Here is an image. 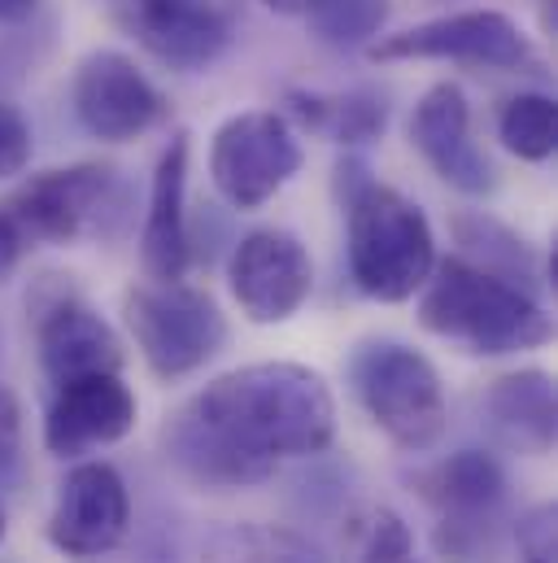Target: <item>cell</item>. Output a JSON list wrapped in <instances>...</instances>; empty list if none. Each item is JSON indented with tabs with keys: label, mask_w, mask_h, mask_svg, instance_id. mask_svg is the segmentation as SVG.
Masks as SVG:
<instances>
[{
	"label": "cell",
	"mask_w": 558,
	"mask_h": 563,
	"mask_svg": "<svg viewBox=\"0 0 558 563\" xmlns=\"http://www.w3.org/2000/svg\"><path fill=\"white\" fill-rule=\"evenodd\" d=\"M336 437L327 380L301 363H249L210 380L166 428V459L201 489H245L279 459L323 454Z\"/></svg>",
	"instance_id": "1"
},
{
	"label": "cell",
	"mask_w": 558,
	"mask_h": 563,
	"mask_svg": "<svg viewBox=\"0 0 558 563\" xmlns=\"http://www.w3.org/2000/svg\"><path fill=\"white\" fill-rule=\"evenodd\" d=\"M288 119H297L305 132L327 136L332 144H371L380 141L389 123V101L371 88H349V92H288L283 97Z\"/></svg>",
	"instance_id": "19"
},
{
	"label": "cell",
	"mask_w": 558,
	"mask_h": 563,
	"mask_svg": "<svg viewBox=\"0 0 558 563\" xmlns=\"http://www.w3.org/2000/svg\"><path fill=\"white\" fill-rule=\"evenodd\" d=\"M0 214L31 245H75L83 236H119L127 223V184L114 166H62L26 179L0 201Z\"/></svg>",
	"instance_id": "4"
},
{
	"label": "cell",
	"mask_w": 558,
	"mask_h": 563,
	"mask_svg": "<svg viewBox=\"0 0 558 563\" xmlns=\"http://www.w3.org/2000/svg\"><path fill=\"white\" fill-rule=\"evenodd\" d=\"M336 192L345 206L349 276L371 301H406L436 267L432 223L411 197L376 184L367 162L341 157Z\"/></svg>",
	"instance_id": "2"
},
{
	"label": "cell",
	"mask_w": 558,
	"mask_h": 563,
	"mask_svg": "<svg viewBox=\"0 0 558 563\" xmlns=\"http://www.w3.org/2000/svg\"><path fill=\"white\" fill-rule=\"evenodd\" d=\"M205 563H323V555H319V547H310L292 529L236 525L210 542Z\"/></svg>",
	"instance_id": "21"
},
{
	"label": "cell",
	"mask_w": 558,
	"mask_h": 563,
	"mask_svg": "<svg viewBox=\"0 0 558 563\" xmlns=\"http://www.w3.org/2000/svg\"><path fill=\"white\" fill-rule=\"evenodd\" d=\"M0 538H4V511H0Z\"/></svg>",
	"instance_id": "32"
},
{
	"label": "cell",
	"mask_w": 558,
	"mask_h": 563,
	"mask_svg": "<svg viewBox=\"0 0 558 563\" xmlns=\"http://www.w3.org/2000/svg\"><path fill=\"white\" fill-rule=\"evenodd\" d=\"M136 428V394L119 372L79 376L57 385L44 411V445L48 454H88L97 445H114Z\"/></svg>",
	"instance_id": "15"
},
{
	"label": "cell",
	"mask_w": 558,
	"mask_h": 563,
	"mask_svg": "<svg viewBox=\"0 0 558 563\" xmlns=\"http://www.w3.org/2000/svg\"><path fill=\"white\" fill-rule=\"evenodd\" d=\"M418 323L445 341L467 345L471 354H520L537 350L555 336V319L546 306L493 272L471 267L467 258H445L423 280Z\"/></svg>",
	"instance_id": "3"
},
{
	"label": "cell",
	"mask_w": 558,
	"mask_h": 563,
	"mask_svg": "<svg viewBox=\"0 0 558 563\" xmlns=\"http://www.w3.org/2000/svg\"><path fill=\"white\" fill-rule=\"evenodd\" d=\"M349 385L367 420L402 450H432L445 432V389L436 367L402 341H367L349 358Z\"/></svg>",
	"instance_id": "5"
},
{
	"label": "cell",
	"mask_w": 558,
	"mask_h": 563,
	"mask_svg": "<svg viewBox=\"0 0 558 563\" xmlns=\"http://www.w3.org/2000/svg\"><path fill=\"white\" fill-rule=\"evenodd\" d=\"M349 538L358 563H423L415 555L411 525L389 507H371L367 516H358Z\"/></svg>",
	"instance_id": "24"
},
{
	"label": "cell",
	"mask_w": 558,
	"mask_h": 563,
	"mask_svg": "<svg viewBox=\"0 0 558 563\" xmlns=\"http://www.w3.org/2000/svg\"><path fill=\"white\" fill-rule=\"evenodd\" d=\"M454 241H458V258H467L480 272H493L502 280L520 284V288H537V258L528 250L524 236H515L506 223L489 219V214H458L454 219Z\"/></svg>",
	"instance_id": "20"
},
{
	"label": "cell",
	"mask_w": 558,
	"mask_h": 563,
	"mask_svg": "<svg viewBox=\"0 0 558 563\" xmlns=\"http://www.w3.org/2000/svg\"><path fill=\"white\" fill-rule=\"evenodd\" d=\"M144 272L153 280H183L192 263V232H188V136H170L157 157L153 188H148V214H144V241H140Z\"/></svg>",
	"instance_id": "16"
},
{
	"label": "cell",
	"mask_w": 558,
	"mask_h": 563,
	"mask_svg": "<svg viewBox=\"0 0 558 563\" xmlns=\"http://www.w3.org/2000/svg\"><path fill=\"white\" fill-rule=\"evenodd\" d=\"M415 489L440 516H498L506 498V472L489 450H454L415 472Z\"/></svg>",
	"instance_id": "18"
},
{
	"label": "cell",
	"mask_w": 558,
	"mask_h": 563,
	"mask_svg": "<svg viewBox=\"0 0 558 563\" xmlns=\"http://www.w3.org/2000/svg\"><path fill=\"white\" fill-rule=\"evenodd\" d=\"M40 9V0H0V26H13V22H26L31 13Z\"/></svg>",
	"instance_id": "30"
},
{
	"label": "cell",
	"mask_w": 558,
	"mask_h": 563,
	"mask_svg": "<svg viewBox=\"0 0 558 563\" xmlns=\"http://www.w3.org/2000/svg\"><path fill=\"white\" fill-rule=\"evenodd\" d=\"M123 314L148 372L161 380L192 376L227 345V319L219 301L183 280H148L127 288Z\"/></svg>",
	"instance_id": "6"
},
{
	"label": "cell",
	"mask_w": 558,
	"mask_h": 563,
	"mask_svg": "<svg viewBox=\"0 0 558 563\" xmlns=\"http://www.w3.org/2000/svg\"><path fill=\"white\" fill-rule=\"evenodd\" d=\"M555 525H558L555 503H542V507H533V511L520 516V525H515V542H520L524 560L555 563Z\"/></svg>",
	"instance_id": "26"
},
{
	"label": "cell",
	"mask_w": 558,
	"mask_h": 563,
	"mask_svg": "<svg viewBox=\"0 0 558 563\" xmlns=\"http://www.w3.org/2000/svg\"><path fill=\"white\" fill-rule=\"evenodd\" d=\"M371 62H462L493 70H537V48L506 13L462 9L376 40Z\"/></svg>",
	"instance_id": "7"
},
{
	"label": "cell",
	"mask_w": 558,
	"mask_h": 563,
	"mask_svg": "<svg viewBox=\"0 0 558 563\" xmlns=\"http://www.w3.org/2000/svg\"><path fill=\"white\" fill-rule=\"evenodd\" d=\"M119 9L127 31L175 70H205L232 44V0H119Z\"/></svg>",
	"instance_id": "13"
},
{
	"label": "cell",
	"mask_w": 558,
	"mask_h": 563,
	"mask_svg": "<svg viewBox=\"0 0 558 563\" xmlns=\"http://www.w3.org/2000/svg\"><path fill=\"white\" fill-rule=\"evenodd\" d=\"M484 416H489V428L498 432V441L511 445L515 454H550L558 437L555 380L542 367L511 372L493 380L484 398Z\"/></svg>",
	"instance_id": "17"
},
{
	"label": "cell",
	"mask_w": 558,
	"mask_h": 563,
	"mask_svg": "<svg viewBox=\"0 0 558 563\" xmlns=\"http://www.w3.org/2000/svg\"><path fill=\"white\" fill-rule=\"evenodd\" d=\"M127 525H132V498L110 463H79L66 472L48 516V542L62 555L101 560L127 538Z\"/></svg>",
	"instance_id": "12"
},
{
	"label": "cell",
	"mask_w": 558,
	"mask_h": 563,
	"mask_svg": "<svg viewBox=\"0 0 558 563\" xmlns=\"http://www.w3.org/2000/svg\"><path fill=\"white\" fill-rule=\"evenodd\" d=\"M22 250H26V241H22V236H18V228H13V223L0 214V280H4V276L18 267Z\"/></svg>",
	"instance_id": "29"
},
{
	"label": "cell",
	"mask_w": 558,
	"mask_h": 563,
	"mask_svg": "<svg viewBox=\"0 0 558 563\" xmlns=\"http://www.w3.org/2000/svg\"><path fill=\"white\" fill-rule=\"evenodd\" d=\"M389 0H314L305 9L314 35L323 44H336V48H358L367 40H376L389 22Z\"/></svg>",
	"instance_id": "23"
},
{
	"label": "cell",
	"mask_w": 558,
	"mask_h": 563,
	"mask_svg": "<svg viewBox=\"0 0 558 563\" xmlns=\"http://www.w3.org/2000/svg\"><path fill=\"white\" fill-rule=\"evenodd\" d=\"M31 166V128L18 106L0 101V179H13Z\"/></svg>",
	"instance_id": "27"
},
{
	"label": "cell",
	"mask_w": 558,
	"mask_h": 563,
	"mask_svg": "<svg viewBox=\"0 0 558 563\" xmlns=\"http://www.w3.org/2000/svg\"><path fill=\"white\" fill-rule=\"evenodd\" d=\"M411 141L427 166L458 192L484 197L498 188L493 162L471 141V106L458 84H432L411 114Z\"/></svg>",
	"instance_id": "14"
},
{
	"label": "cell",
	"mask_w": 558,
	"mask_h": 563,
	"mask_svg": "<svg viewBox=\"0 0 558 563\" xmlns=\"http://www.w3.org/2000/svg\"><path fill=\"white\" fill-rule=\"evenodd\" d=\"M227 284H232L241 314L249 323L271 328V323H288L305 306L314 288V263L292 232L263 228V232H249L232 250Z\"/></svg>",
	"instance_id": "11"
},
{
	"label": "cell",
	"mask_w": 558,
	"mask_h": 563,
	"mask_svg": "<svg viewBox=\"0 0 558 563\" xmlns=\"http://www.w3.org/2000/svg\"><path fill=\"white\" fill-rule=\"evenodd\" d=\"M48 284L35 288L26 301L35 314V345H40V367L53 385L79 380V376H101V372H123L127 354L119 332L70 288L62 276H44Z\"/></svg>",
	"instance_id": "9"
},
{
	"label": "cell",
	"mask_w": 558,
	"mask_h": 563,
	"mask_svg": "<svg viewBox=\"0 0 558 563\" xmlns=\"http://www.w3.org/2000/svg\"><path fill=\"white\" fill-rule=\"evenodd\" d=\"M301 170V141L276 110L227 119L210 144V175L227 206L258 210Z\"/></svg>",
	"instance_id": "8"
},
{
	"label": "cell",
	"mask_w": 558,
	"mask_h": 563,
	"mask_svg": "<svg viewBox=\"0 0 558 563\" xmlns=\"http://www.w3.org/2000/svg\"><path fill=\"white\" fill-rule=\"evenodd\" d=\"M75 114L88 136L105 144L140 141L166 119V97L127 53L97 48L75 70Z\"/></svg>",
	"instance_id": "10"
},
{
	"label": "cell",
	"mask_w": 558,
	"mask_h": 563,
	"mask_svg": "<svg viewBox=\"0 0 558 563\" xmlns=\"http://www.w3.org/2000/svg\"><path fill=\"white\" fill-rule=\"evenodd\" d=\"M502 144L524 162H546L558 144V106L546 92H520L498 114Z\"/></svg>",
	"instance_id": "22"
},
{
	"label": "cell",
	"mask_w": 558,
	"mask_h": 563,
	"mask_svg": "<svg viewBox=\"0 0 558 563\" xmlns=\"http://www.w3.org/2000/svg\"><path fill=\"white\" fill-rule=\"evenodd\" d=\"M267 4H271L276 13H305L314 0H267Z\"/></svg>",
	"instance_id": "31"
},
{
	"label": "cell",
	"mask_w": 558,
	"mask_h": 563,
	"mask_svg": "<svg viewBox=\"0 0 558 563\" xmlns=\"http://www.w3.org/2000/svg\"><path fill=\"white\" fill-rule=\"evenodd\" d=\"M432 542L449 563H480L498 551V520L493 516H440Z\"/></svg>",
	"instance_id": "25"
},
{
	"label": "cell",
	"mask_w": 558,
	"mask_h": 563,
	"mask_svg": "<svg viewBox=\"0 0 558 563\" xmlns=\"http://www.w3.org/2000/svg\"><path fill=\"white\" fill-rule=\"evenodd\" d=\"M22 467V407L9 385H0V485H9Z\"/></svg>",
	"instance_id": "28"
}]
</instances>
